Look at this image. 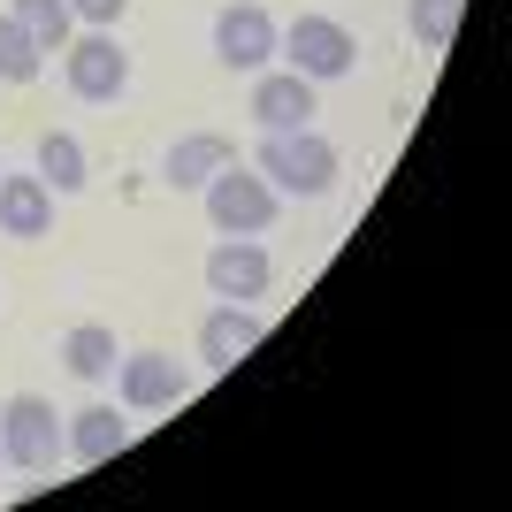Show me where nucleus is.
Instances as JSON below:
<instances>
[{"instance_id":"dca6fc26","label":"nucleus","mask_w":512,"mask_h":512,"mask_svg":"<svg viewBox=\"0 0 512 512\" xmlns=\"http://www.w3.org/2000/svg\"><path fill=\"white\" fill-rule=\"evenodd\" d=\"M8 16H16L23 31L46 46V54H62V46L77 39V16H69V0H8Z\"/></svg>"},{"instance_id":"6ab92c4d","label":"nucleus","mask_w":512,"mask_h":512,"mask_svg":"<svg viewBox=\"0 0 512 512\" xmlns=\"http://www.w3.org/2000/svg\"><path fill=\"white\" fill-rule=\"evenodd\" d=\"M123 8H130V0H69V16L85 23V31H115V23H123Z\"/></svg>"},{"instance_id":"f03ea898","label":"nucleus","mask_w":512,"mask_h":512,"mask_svg":"<svg viewBox=\"0 0 512 512\" xmlns=\"http://www.w3.org/2000/svg\"><path fill=\"white\" fill-rule=\"evenodd\" d=\"M199 192H207L214 237H260L268 222H276V207H283V192L253 169V161H222V169H214Z\"/></svg>"},{"instance_id":"6e6552de","label":"nucleus","mask_w":512,"mask_h":512,"mask_svg":"<svg viewBox=\"0 0 512 512\" xmlns=\"http://www.w3.org/2000/svg\"><path fill=\"white\" fill-rule=\"evenodd\" d=\"M115 398H123V413H169L184 398V367L169 352H123L115 360Z\"/></svg>"},{"instance_id":"ddd939ff","label":"nucleus","mask_w":512,"mask_h":512,"mask_svg":"<svg viewBox=\"0 0 512 512\" xmlns=\"http://www.w3.org/2000/svg\"><path fill=\"white\" fill-rule=\"evenodd\" d=\"M222 161H237V146L222 138V130H192V138H176L169 161H161V184H176V192H199Z\"/></svg>"},{"instance_id":"20e7f679","label":"nucleus","mask_w":512,"mask_h":512,"mask_svg":"<svg viewBox=\"0 0 512 512\" xmlns=\"http://www.w3.org/2000/svg\"><path fill=\"white\" fill-rule=\"evenodd\" d=\"M62 85H69V100H85V107L123 100V92H130L123 39H115V31H77V39L62 46Z\"/></svg>"},{"instance_id":"0eeeda50","label":"nucleus","mask_w":512,"mask_h":512,"mask_svg":"<svg viewBox=\"0 0 512 512\" xmlns=\"http://www.w3.org/2000/svg\"><path fill=\"white\" fill-rule=\"evenodd\" d=\"M268 283H276V260H268V245L260 237H222L207 253V291L230 306H253L268 299Z\"/></svg>"},{"instance_id":"423d86ee","label":"nucleus","mask_w":512,"mask_h":512,"mask_svg":"<svg viewBox=\"0 0 512 512\" xmlns=\"http://www.w3.org/2000/svg\"><path fill=\"white\" fill-rule=\"evenodd\" d=\"M276 16L260 8V0H230L222 16H214V62L222 69H245V77H260V69L276 62Z\"/></svg>"},{"instance_id":"9b49d317","label":"nucleus","mask_w":512,"mask_h":512,"mask_svg":"<svg viewBox=\"0 0 512 512\" xmlns=\"http://www.w3.org/2000/svg\"><path fill=\"white\" fill-rule=\"evenodd\" d=\"M54 230V192H46V176H8L0 169V237H46Z\"/></svg>"},{"instance_id":"f8f14e48","label":"nucleus","mask_w":512,"mask_h":512,"mask_svg":"<svg viewBox=\"0 0 512 512\" xmlns=\"http://www.w3.org/2000/svg\"><path fill=\"white\" fill-rule=\"evenodd\" d=\"M69 459H77V467H107V459H115V451H130V421L115 406H85V413H69Z\"/></svg>"},{"instance_id":"9d476101","label":"nucleus","mask_w":512,"mask_h":512,"mask_svg":"<svg viewBox=\"0 0 512 512\" xmlns=\"http://www.w3.org/2000/svg\"><path fill=\"white\" fill-rule=\"evenodd\" d=\"M245 115H253L260 130H306V123L321 115V100H314V85H306L299 69H260Z\"/></svg>"},{"instance_id":"1a4fd4ad","label":"nucleus","mask_w":512,"mask_h":512,"mask_svg":"<svg viewBox=\"0 0 512 512\" xmlns=\"http://www.w3.org/2000/svg\"><path fill=\"white\" fill-rule=\"evenodd\" d=\"M260 337H268V314L260 306H230V299H214V314L199 321V367H237L245 352H260Z\"/></svg>"},{"instance_id":"4468645a","label":"nucleus","mask_w":512,"mask_h":512,"mask_svg":"<svg viewBox=\"0 0 512 512\" xmlns=\"http://www.w3.org/2000/svg\"><path fill=\"white\" fill-rule=\"evenodd\" d=\"M39 176H46V192H54V199H69V192H85V184H92V161H85V146H77L69 130H46V138H39Z\"/></svg>"},{"instance_id":"f3484780","label":"nucleus","mask_w":512,"mask_h":512,"mask_svg":"<svg viewBox=\"0 0 512 512\" xmlns=\"http://www.w3.org/2000/svg\"><path fill=\"white\" fill-rule=\"evenodd\" d=\"M39 69H46V46L31 39L16 16H0V85H31Z\"/></svg>"},{"instance_id":"39448f33","label":"nucleus","mask_w":512,"mask_h":512,"mask_svg":"<svg viewBox=\"0 0 512 512\" xmlns=\"http://www.w3.org/2000/svg\"><path fill=\"white\" fill-rule=\"evenodd\" d=\"M276 54H283V69H299L306 85H329V77H352L360 39H352L337 16H299V23L276 39Z\"/></svg>"},{"instance_id":"7ed1b4c3","label":"nucleus","mask_w":512,"mask_h":512,"mask_svg":"<svg viewBox=\"0 0 512 512\" xmlns=\"http://www.w3.org/2000/svg\"><path fill=\"white\" fill-rule=\"evenodd\" d=\"M62 451H69L62 413L46 406L39 390H16V398L0 406V459H8V467H23V474H54V467H62Z\"/></svg>"},{"instance_id":"f257e3e1","label":"nucleus","mask_w":512,"mask_h":512,"mask_svg":"<svg viewBox=\"0 0 512 512\" xmlns=\"http://www.w3.org/2000/svg\"><path fill=\"white\" fill-rule=\"evenodd\" d=\"M253 169L268 176L276 192H291V199H321L329 184H337V146H329L314 123L306 130H260Z\"/></svg>"},{"instance_id":"a211bd4d","label":"nucleus","mask_w":512,"mask_h":512,"mask_svg":"<svg viewBox=\"0 0 512 512\" xmlns=\"http://www.w3.org/2000/svg\"><path fill=\"white\" fill-rule=\"evenodd\" d=\"M459 16H467V0H406V23L421 46H451L459 39Z\"/></svg>"},{"instance_id":"aec40b11","label":"nucleus","mask_w":512,"mask_h":512,"mask_svg":"<svg viewBox=\"0 0 512 512\" xmlns=\"http://www.w3.org/2000/svg\"><path fill=\"white\" fill-rule=\"evenodd\" d=\"M0 467H8V459H0Z\"/></svg>"},{"instance_id":"2eb2a0df","label":"nucleus","mask_w":512,"mask_h":512,"mask_svg":"<svg viewBox=\"0 0 512 512\" xmlns=\"http://www.w3.org/2000/svg\"><path fill=\"white\" fill-rule=\"evenodd\" d=\"M115 360H123V352H115V329H107V321H77V329L62 337V367H69V375H85V383L115 375Z\"/></svg>"}]
</instances>
